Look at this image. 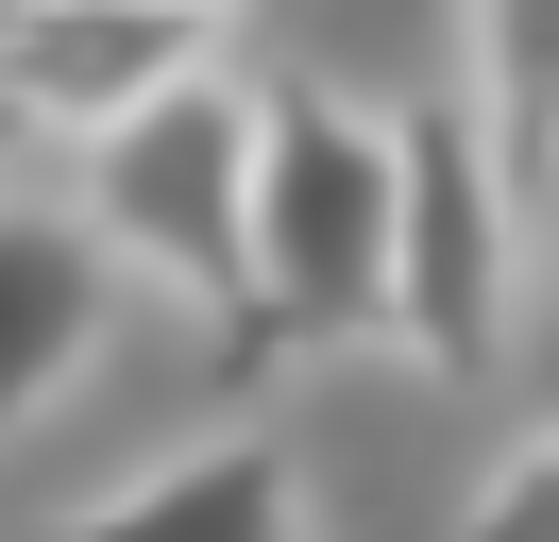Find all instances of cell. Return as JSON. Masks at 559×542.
Wrapping results in <instances>:
<instances>
[{"label":"cell","instance_id":"obj_1","mask_svg":"<svg viewBox=\"0 0 559 542\" xmlns=\"http://www.w3.org/2000/svg\"><path fill=\"white\" fill-rule=\"evenodd\" d=\"M407 271V119L340 85H272L254 136V322L238 339H373Z\"/></svg>","mask_w":559,"mask_h":542},{"label":"cell","instance_id":"obj_2","mask_svg":"<svg viewBox=\"0 0 559 542\" xmlns=\"http://www.w3.org/2000/svg\"><path fill=\"white\" fill-rule=\"evenodd\" d=\"M254 136H272V85H238L221 51L187 85H153L136 119L69 136V187L119 237V271H153L204 322H254Z\"/></svg>","mask_w":559,"mask_h":542},{"label":"cell","instance_id":"obj_3","mask_svg":"<svg viewBox=\"0 0 559 542\" xmlns=\"http://www.w3.org/2000/svg\"><path fill=\"white\" fill-rule=\"evenodd\" d=\"M509 187L491 102H407V271H390V339L441 373H475L509 339Z\"/></svg>","mask_w":559,"mask_h":542},{"label":"cell","instance_id":"obj_4","mask_svg":"<svg viewBox=\"0 0 559 542\" xmlns=\"http://www.w3.org/2000/svg\"><path fill=\"white\" fill-rule=\"evenodd\" d=\"M204 51H221V17H187V0H17V34H0V102L69 153V136L136 119L153 85H187Z\"/></svg>","mask_w":559,"mask_h":542},{"label":"cell","instance_id":"obj_5","mask_svg":"<svg viewBox=\"0 0 559 542\" xmlns=\"http://www.w3.org/2000/svg\"><path fill=\"white\" fill-rule=\"evenodd\" d=\"M103 305H119V237L85 221V187H0V440L35 424L85 356H103Z\"/></svg>","mask_w":559,"mask_h":542},{"label":"cell","instance_id":"obj_6","mask_svg":"<svg viewBox=\"0 0 559 542\" xmlns=\"http://www.w3.org/2000/svg\"><path fill=\"white\" fill-rule=\"evenodd\" d=\"M103 526H306V458H288L272 424H221V440H187V458L119 474Z\"/></svg>","mask_w":559,"mask_h":542},{"label":"cell","instance_id":"obj_7","mask_svg":"<svg viewBox=\"0 0 559 542\" xmlns=\"http://www.w3.org/2000/svg\"><path fill=\"white\" fill-rule=\"evenodd\" d=\"M475 102H491V153L543 187L559 169V0H475Z\"/></svg>","mask_w":559,"mask_h":542},{"label":"cell","instance_id":"obj_8","mask_svg":"<svg viewBox=\"0 0 559 542\" xmlns=\"http://www.w3.org/2000/svg\"><path fill=\"white\" fill-rule=\"evenodd\" d=\"M475 508H491V526H559V424H543V440H509V458L475 474Z\"/></svg>","mask_w":559,"mask_h":542},{"label":"cell","instance_id":"obj_9","mask_svg":"<svg viewBox=\"0 0 559 542\" xmlns=\"http://www.w3.org/2000/svg\"><path fill=\"white\" fill-rule=\"evenodd\" d=\"M17 153H35V119H17V102H0V169H17Z\"/></svg>","mask_w":559,"mask_h":542},{"label":"cell","instance_id":"obj_10","mask_svg":"<svg viewBox=\"0 0 559 542\" xmlns=\"http://www.w3.org/2000/svg\"><path fill=\"white\" fill-rule=\"evenodd\" d=\"M187 17H238V0H187Z\"/></svg>","mask_w":559,"mask_h":542},{"label":"cell","instance_id":"obj_11","mask_svg":"<svg viewBox=\"0 0 559 542\" xmlns=\"http://www.w3.org/2000/svg\"><path fill=\"white\" fill-rule=\"evenodd\" d=\"M0 34H17V0H0Z\"/></svg>","mask_w":559,"mask_h":542}]
</instances>
